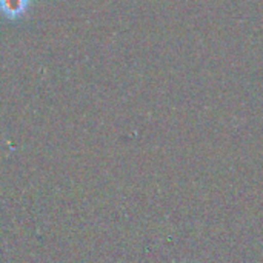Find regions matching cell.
<instances>
[{"label":"cell","mask_w":263,"mask_h":263,"mask_svg":"<svg viewBox=\"0 0 263 263\" xmlns=\"http://www.w3.org/2000/svg\"><path fill=\"white\" fill-rule=\"evenodd\" d=\"M29 5V0H0V12L9 20H18L26 14Z\"/></svg>","instance_id":"6da1fadb"}]
</instances>
